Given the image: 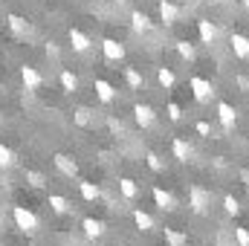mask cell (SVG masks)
Wrapping results in <instances>:
<instances>
[{"label":"cell","instance_id":"6da1fadb","mask_svg":"<svg viewBox=\"0 0 249 246\" xmlns=\"http://www.w3.org/2000/svg\"><path fill=\"white\" fill-rule=\"evenodd\" d=\"M12 220H15V226H18L23 235H35V232L41 229L38 214H35V211H29L26 206H15V209H12Z\"/></svg>","mask_w":249,"mask_h":246},{"label":"cell","instance_id":"7a4b0ae2","mask_svg":"<svg viewBox=\"0 0 249 246\" xmlns=\"http://www.w3.org/2000/svg\"><path fill=\"white\" fill-rule=\"evenodd\" d=\"M188 206H191L194 214H206L209 206H212V194H209L203 185H191V188H188Z\"/></svg>","mask_w":249,"mask_h":246},{"label":"cell","instance_id":"3957f363","mask_svg":"<svg viewBox=\"0 0 249 246\" xmlns=\"http://www.w3.org/2000/svg\"><path fill=\"white\" fill-rule=\"evenodd\" d=\"M188 90L194 93V99H197V102H209V99L214 96L212 81H209V78H203V75H191V78H188Z\"/></svg>","mask_w":249,"mask_h":246},{"label":"cell","instance_id":"277c9868","mask_svg":"<svg viewBox=\"0 0 249 246\" xmlns=\"http://www.w3.org/2000/svg\"><path fill=\"white\" fill-rule=\"evenodd\" d=\"M102 55H105V61H110V64L124 61V44H119L116 38H105L102 41Z\"/></svg>","mask_w":249,"mask_h":246},{"label":"cell","instance_id":"5b68a950","mask_svg":"<svg viewBox=\"0 0 249 246\" xmlns=\"http://www.w3.org/2000/svg\"><path fill=\"white\" fill-rule=\"evenodd\" d=\"M67 41H70L72 53H81V55H84V53H90V47H93L90 35H87V32H81V29H75V26L67 32Z\"/></svg>","mask_w":249,"mask_h":246},{"label":"cell","instance_id":"8992f818","mask_svg":"<svg viewBox=\"0 0 249 246\" xmlns=\"http://www.w3.org/2000/svg\"><path fill=\"white\" fill-rule=\"evenodd\" d=\"M151 194H154V203H157V209H160V211H174V209H177L174 194H171V191H165L162 185H154V188H151Z\"/></svg>","mask_w":249,"mask_h":246},{"label":"cell","instance_id":"52a82bcc","mask_svg":"<svg viewBox=\"0 0 249 246\" xmlns=\"http://www.w3.org/2000/svg\"><path fill=\"white\" fill-rule=\"evenodd\" d=\"M197 35H200V41H203V44H209V47H212V44L220 38V29H217L209 18H200V20H197Z\"/></svg>","mask_w":249,"mask_h":246},{"label":"cell","instance_id":"ba28073f","mask_svg":"<svg viewBox=\"0 0 249 246\" xmlns=\"http://www.w3.org/2000/svg\"><path fill=\"white\" fill-rule=\"evenodd\" d=\"M81 229H84V238H90V241H99V238H105V232H107L105 220H99V217H84V220H81Z\"/></svg>","mask_w":249,"mask_h":246},{"label":"cell","instance_id":"9c48e42d","mask_svg":"<svg viewBox=\"0 0 249 246\" xmlns=\"http://www.w3.org/2000/svg\"><path fill=\"white\" fill-rule=\"evenodd\" d=\"M53 162H55V168L61 171L64 177H70V180H72V177H78V162H75L70 154H55V157H53Z\"/></svg>","mask_w":249,"mask_h":246},{"label":"cell","instance_id":"30bf717a","mask_svg":"<svg viewBox=\"0 0 249 246\" xmlns=\"http://www.w3.org/2000/svg\"><path fill=\"white\" fill-rule=\"evenodd\" d=\"M217 119H220V124H223L226 130H232V127L238 124V110H235L229 102H217Z\"/></svg>","mask_w":249,"mask_h":246},{"label":"cell","instance_id":"8fae6325","mask_svg":"<svg viewBox=\"0 0 249 246\" xmlns=\"http://www.w3.org/2000/svg\"><path fill=\"white\" fill-rule=\"evenodd\" d=\"M133 119H136L139 127H151L157 122V110L151 105H133Z\"/></svg>","mask_w":249,"mask_h":246},{"label":"cell","instance_id":"7c38bea8","mask_svg":"<svg viewBox=\"0 0 249 246\" xmlns=\"http://www.w3.org/2000/svg\"><path fill=\"white\" fill-rule=\"evenodd\" d=\"M160 20H162L165 26H174V23L180 20V9H177V3H171V0H160Z\"/></svg>","mask_w":249,"mask_h":246},{"label":"cell","instance_id":"4fadbf2b","mask_svg":"<svg viewBox=\"0 0 249 246\" xmlns=\"http://www.w3.org/2000/svg\"><path fill=\"white\" fill-rule=\"evenodd\" d=\"M20 81H23V87H26V90H38V87L44 84V75H41L35 67H29V64H26V67H20Z\"/></svg>","mask_w":249,"mask_h":246},{"label":"cell","instance_id":"5bb4252c","mask_svg":"<svg viewBox=\"0 0 249 246\" xmlns=\"http://www.w3.org/2000/svg\"><path fill=\"white\" fill-rule=\"evenodd\" d=\"M93 90H96V99L105 102V105H110V102L116 99V87H113L110 81H105V78H96V81H93Z\"/></svg>","mask_w":249,"mask_h":246},{"label":"cell","instance_id":"9a60e30c","mask_svg":"<svg viewBox=\"0 0 249 246\" xmlns=\"http://www.w3.org/2000/svg\"><path fill=\"white\" fill-rule=\"evenodd\" d=\"M229 44H232V53H235V58L247 61V58H249V38H247V35H244V32H232Z\"/></svg>","mask_w":249,"mask_h":246},{"label":"cell","instance_id":"2e32d148","mask_svg":"<svg viewBox=\"0 0 249 246\" xmlns=\"http://www.w3.org/2000/svg\"><path fill=\"white\" fill-rule=\"evenodd\" d=\"M171 154H174V159H177V162H188V159L194 157V148L188 145L183 136H177V139L171 142Z\"/></svg>","mask_w":249,"mask_h":246},{"label":"cell","instance_id":"e0dca14e","mask_svg":"<svg viewBox=\"0 0 249 246\" xmlns=\"http://www.w3.org/2000/svg\"><path fill=\"white\" fill-rule=\"evenodd\" d=\"M130 29L136 32V35H142V32H151L154 29V23H151V18L145 15V12H130Z\"/></svg>","mask_w":249,"mask_h":246},{"label":"cell","instance_id":"ac0fdd59","mask_svg":"<svg viewBox=\"0 0 249 246\" xmlns=\"http://www.w3.org/2000/svg\"><path fill=\"white\" fill-rule=\"evenodd\" d=\"M6 23H9V29H12L15 35H20V38L32 35V23H29L26 18H20V15H9V18H6Z\"/></svg>","mask_w":249,"mask_h":246},{"label":"cell","instance_id":"d6986e66","mask_svg":"<svg viewBox=\"0 0 249 246\" xmlns=\"http://www.w3.org/2000/svg\"><path fill=\"white\" fill-rule=\"evenodd\" d=\"M47 203H50V209H53L55 214H70V209H72V203H70L64 194H50Z\"/></svg>","mask_w":249,"mask_h":246},{"label":"cell","instance_id":"ffe728a7","mask_svg":"<svg viewBox=\"0 0 249 246\" xmlns=\"http://www.w3.org/2000/svg\"><path fill=\"white\" fill-rule=\"evenodd\" d=\"M133 223H136V229L139 232H151L157 223H154V217L148 214V211H142V209H133Z\"/></svg>","mask_w":249,"mask_h":246},{"label":"cell","instance_id":"44dd1931","mask_svg":"<svg viewBox=\"0 0 249 246\" xmlns=\"http://www.w3.org/2000/svg\"><path fill=\"white\" fill-rule=\"evenodd\" d=\"M23 180H26L29 188H38V191H41V188H47V183H50V180H47L41 171H35V168H26V171H23Z\"/></svg>","mask_w":249,"mask_h":246},{"label":"cell","instance_id":"7402d4cb","mask_svg":"<svg viewBox=\"0 0 249 246\" xmlns=\"http://www.w3.org/2000/svg\"><path fill=\"white\" fill-rule=\"evenodd\" d=\"M78 191H81V197H84L87 203H93V200L102 197V188L96 183H90V180H81V183H78Z\"/></svg>","mask_w":249,"mask_h":246},{"label":"cell","instance_id":"603a6c76","mask_svg":"<svg viewBox=\"0 0 249 246\" xmlns=\"http://www.w3.org/2000/svg\"><path fill=\"white\" fill-rule=\"evenodd\" d=\"M15 165H18V154H15L9 145H3V142H0V168H3V171H9V168H15Z\"/></svg>","mask_w":249,"mask_h":246},{"label":"cell","instance_id":"cb8c5ba5","mask_svg":"<svg viewBox=\"0 0 249 246\" xmlns=\"http://www.w3.org/2000/svg\"><path fill=\"white\" fill-rule=\"evenodd\" d=\"M124 81L130 84V90H142L145 87V75L139 70H133V67H124Z\"/></svg>","mask_w":249,"mask_h":246},{"label":"cell","instance_id":"d4e9b609","mask_svg":"<svg viewBox=\"0 0 249 246\" xmlns=\"http://www.w3.org/2000/svg\"><path fill=\"white\" fill-rule=\"evenodd\" d=\"M58 78H61V90H64V93H70V96H72V93L78 90V78H75V72L61 70V75H58Z\"/></svg>","mask_w":249,"mask_h":246},{"label":"cell","instance_id":"484cf974","mask_svg":"<svg viewBox=\"0 0 249 246\" xmlns=\"http://www.w3.org/2000/svg\"><path fill=\"white\" fill-rule=\"evenodd\" d=\"M119 194H122L124 200H136L139 188H136V183H133L130 177H122V180H119Z\"/></svg>","mask_w":249,"mask_h":246},{"label":"cell","instance_id":"4316f807","mask_svg":"<svg viewBox=\"0 0 249 246\" xmlns=\"http://www.w3.org/2000/svg\"><path fill=\"white\" fill-rule=\"evenodd\" d=\"M174 50H177V55H180L183 61H194V58H197V50H194V44H188V41H177Z\"/></svg>","mask_w":249,"mask_h":246},{"label":"cell","instance_id":"83f0119b","mask_svg":"<svg viewBox=\"0 0 249 246\" xmlns=\"http://www.w3.org/2000/svg\"><path fill=\"white\" fill-rule=\"evenodd\" d=\"M157 81H160V87L171 90V87H174V81H177V75H174L168 67H160V70H157Z\"/></svg>","mask_w":249,"mask_h":246},{"label":"cell","instance_id":"f1b7e54d","mask_svg":"<svg viewBox=\"0 0 249 246\" xmlns=\"http://www.w3.org/2000/svg\"><path fill=\"white\" fill-rule=\"evenodd\" d=\"M223 211H226V214H241V203H238L232 194H226V197H223Z\"/></svg>","mask_w":249,"mask_h":246},{"label":"cell","instance_id":"f546056e","mask_svg":"<svg viewBox=\"0 0 249 246\" xmlns=\"http://www.w3.org/2000/svg\"><path fill=\"white\" fill-rule=\"evenodd\" d=\"M165 241H168V246H186V235L174 232V229H165Z\"/></svg>","mask_w":249,"mask_h":246},{"label":"cell","instance_id":"4dcf8cb0","mask_svg":"<svg viewBox=\"0 0 249 246\" xmlns=\"http://www.w3.org/2000/svg\"><path fill=\"white\" fill-rule=\"evenodd\" d=\"M165 110H168V119H171V122H180V119H183V107H180L177 102H168Z\"/></svg>","mask_w":249,"mask_h":246},{"label":"cell","instance_id":"1f68e13d","mask_svg":"<svg viewBox=\"0 0 249 246\" xmlns=\"http://www.w3.org/2000/svg\"><path fill=\"white\" fill-rule=\"evenodd\" d=\"M145 162H148V168H151V171H165V162H162L157 154H148V157H145Z\"/></svg>","mask_w":249,"mask_h":246},{"label":"cell","instance_id":"d6a6232c","mask_svg":"<svg viewBox=\"0 0 249 246\" xmlns=\"http://www.w3.org/2000/svg\"><path fill=\"white\" fill-rule=\"evenodd\" d=\"M235 241H238V246H249V229L247 226H235Z\"/></svg>","mask_w":249,"mask_h":246},{"label":"cell","instance_id":"836d02e7","mask_svg":"<svg viewBox=\"0 0 249 246\" xmlns=\"http://www.w3.org/2000/svg\"><path fill=\"white\" fill-rule=\"evenodd\" d=\"M194 127H197V133H200V136H206V139L212 136V124H209V122H197Z\"/></svg>","mask_w":249,"mask_h":246},{"label":"cell","instance_id":"e575fe53","mask_svg":"<svg viewBox=\"0 0 249 246\" xmlns=\"http://www.w3.org/2000/svg\"><path fill=\"white\" fill-rule=\"evenodd\" d=\"M75 124H81V127H84V124H90V116H87V110H84V107H81V110H75Z\"/></svg>","mask_w":249,"mask_h":246},{"label":"cell","instance_id":"d590c367","mask_svg":"<svg viewBox=\"0 0 249 246\" xmlns=\"http://www.w3.org/2000/svg\"><path fill=\"white\" fill-rule=\"evenodd\" d=\"M47 55H53V58H58V47H55V44H53V41H50V44H47Z\"/></svg>","mask_w":249,"mask_h":246},{"label":"cell","instance_id":"8d00e7d4","mask_svg":"<svg viewBox=\"0 0 249 246\" xmlns=\"http://www.w3.org/2000/svg\"><path fill=\"white\" fill-rule=\"evenodd\" d=\"M235 81H238V84H241V87H244V90H249V78H244V75H238V78H235Z\"/></svg>","mask_w":249,"mask_h":246},{"label":"cell","instance_id":"74e56055","mask_svg":"<svg viewBox=\"0 0 249 246\" xmlns=\"http://www.w3.org/2000/svg\"><path fill=\"white\" fill-rule=\"evenodd\" d=\"M241 3H244V6H247V9H249V0H241Z\"/></svg>","mask_w":249,"mask_h":246},{"label":"cell","instance_id":"f35d334b","mask_svg":"<svg viewBox=\"0 0 249 246\" xmlns=\"http://www.w3.org/2000/svg\"><path fill=\"white\" fill-rule=\"evenodd\" d=\"M116 3H127V0H116Z\"/></svg>","mask_w":249,"mask_h":246},{"label":"cell","instance_id":"ab89813d","mask_svg":"<svg viewBox=\"0 0 249 246\" xmlns=\"http://www.w3.org/2000/svg\"><path fill=\"white\" fill-rule=\"evenodd\" d=\"M0 93H3V84H0Z\"/></svg>","mask_w":249,"mask_h":246},{"label":"cell","instance_id":"60d3db41","mask_svg":"<svg viewBox=\"0 0 249 246\" xmlns=\"http://www.w3.org/2000/svg\"><path fill=\"white\" fill-rule=\"evenodd\" d=\"M214 3H223V0H214Z\"/></svg>","mask_w":249,"mask_h":246}]
</instances>
